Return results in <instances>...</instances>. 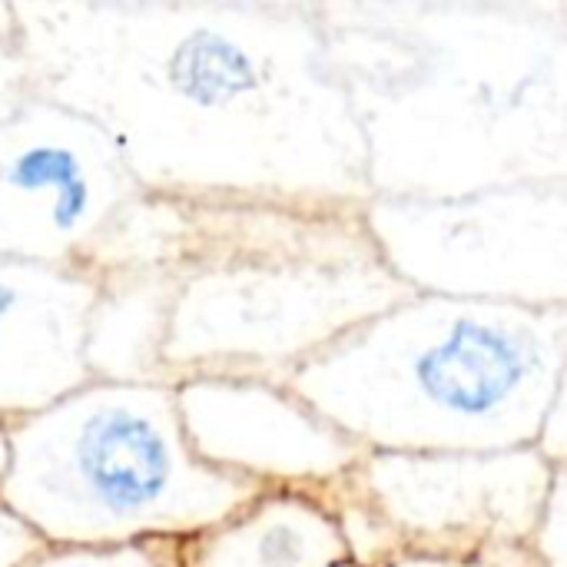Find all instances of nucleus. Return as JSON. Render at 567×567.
Listing matches in <instances>:
<instances>
[{
  "label": "nucleus",
  "instance_id": "f257e3e1",
  "mask_svg": "<svg viewBox=\"0 0 567 567\" xmlns=\"http://www.w3.org/2000/svg\"><path fill=\"white\" fill-rule=\"evenodd\" d=\"M40 100L176 203L352 206L365 146L312 0H10Z\"/></svg>",
  "mask_w": 567,
  "mask_h": 567
},
{
  "label": "nucleus",
  "instance_id": "7ed1b4c3",
  "mask_svg": "<svg viewBox=\"0 0 567 567\" xmlns=\"http://www.w3.org/2000/svg\"><path fill=\"white\" fill-rule=\"evenodd\" d=\"M282 385L362 452L535 449L567 389V309L409 292Z\"/></svg>",
  "mask_w": 567,
  "mask_h": 567
},
{
  "label": "nucleus",
  "instance_id": "2eb2a0df",
  "mask_svg": "<svg viewBox=\"0 0 567 567\" xmlns=\"http://www.w3.org/2000/svg\"><path fill=\"white\" fill-rule=\"evenodd\" d=\"M528 551L542 567H567V468L555 475L542 518L528 538Z\"/></svg>",
  "mask_w": 567,
  "mask_h": 567
},
{
  "label": "nucleus",
  "instance_id": "f3484780",
  "mask_svg": "<svg viewBox=\"0 0 567 567\" xmlns=\"http://www.w3.org/2000/svg\"><path fill=\"white\" fill-rule=\"evenodd\" d=\"M535 449L555 468H567V389L551 402V409H548V415L542 422V432H538Z\"/></svg>",
  "mask_w": 567,
  "mask_h": 567
},
{
  "label": "nucleus",
  "instance_id": "423d86ee",
  "mask_svg": "<svg viewBox=\"0 0 567 567\" xmlns=\"http://www.w3.org/2000/svg\"><path fill=\"white\" fill-rule=\"evenodd\" d=\"M186 206L150 196L83 116L33 100L0 123V259L96 279L176 269Z\"/></svg>",
  "mask_w": 567,
  "mask_h": 567
},
{
  "label": "nucleus",
  "instance_id": "1a4fd4ad",
  "mask_svg": "<svg viewBox=\"0 0 567 567\" xmlns=\"http://www.w3.org/2000/svg\"><path fill=\"white\" fill-rule=\"evenodd\" d=\"M173 385L193 455L249 485L329 492L342 485L365 455L282 382L252 375H186Z\"/></svg>",
  "mask_w": 567,
  "mask_h": 567
},
{
  "label": "nucleus",
  "instance_id": "f03ea898",
  "mask_svg": "<svg viewBox=\"0 0 567 567\" xmlns=\"http://www.w3.org/2000/svg\"><path fill=\"white\" fill-rule=\"evenodd\" d=\"M372 196L567 183L565 0H312Z\"/></svg>",
  "mask_w": 567,
  "mask_h": 567
},
{
  "label": "nucleus",
  "instance_id": "0eeeda50",
  "mask_svg": "<svg viewBox=\"0 0 567 567\" xmlns=\"http://www.w3.org/2000/svg\"><path fill=\"white\" fill-rule=\"evenodd\" d=\"M359 219L409 292L567 309V183L449 199L369 196Z\"/></svg>",
  "mask_w": 567,
  "mask_h": 567
},
{
  "label": "nucleus",
  "instance_id": "ddd939ff",
  "mask_svg": "<svg viewBox=\"0 0 567 567\" xmlns=\"http://www.w3.org/2000/svg\"><path fill=\"white\" fill-rule=\"evenodd\" d=\"M20 567H179V542H143L123 548H40Z\"/></svg>",
  "mask_w": 567,
  "mask_h": 567
},
{
  "label": "nucleus",
  "instance_id": "a211bd4d",
  "mask_svg": "<svg viewBox=\"0 0 567 567\" xmlns=\"http://www.w3.org/2000/svg\"><path fill=\"white\" fill-rule=\"evenodd\" d=\"M40 548H43V542L27 525H20L10 512L0 508V567H20Z\"/></svg>",
  "mask_w": 567,
  "mask_h": 567
},
{
  "label": "nucleus",
  "instance_id": "4468645a",
  "mask_svg": "<svg viewBox=\"0 0 567 567\" xmlns=\"http://www.w3.org/2000/svg\"><path fill=\"white\" fill-rule=\"evenodd\" d=\"M37 100L33 76L23 56L13 3L0 0V123L13 120Z\"/></svg>",
  "mask_w": 567,
  "mask_h": 567
},
{
  "label": "nucleus",
  "instance_id": "f8f14e48",
  "mask_svg": "<svg viewBox=\"0 0 567 567\" xmlns=\"http://www.w3.org/2000/svg\"><path fill=\"white\" fill-rule=\"evenodd\" d=\"M173 286V269H143L100 279L83 346L90 379L169 382L163 372V339Z\"/></svg>",
  "mask_w": 567,
  "mask_h": 567
},
{
  "label": "nucleus",
  "instance_id": "9d476101",
  "mask_svg": "<svg viewBox=\"0 0 567 567\" xmlns=\"http://www.w3.org/2000/svg\"><path fill=\"white\" fill-rule=\"evenodd\" d=\"M96 292L93 272L0 259V429L90 382L83 346Z\"/></svg>",
  "mask_w": 567,
  "mask_h": 567
},
{
  "label": "nucleus",
  "instance_id": "20e7f679",
  "mask_svg": "<svg viewBox=\"0 0 567 567\" xmlns=\"http://www.w3.org/2000/svg\"><path fill=\"white\" fill-rule=\"evenodd\" d=\"M163 372L282 382L409 289L375 256L359 209L183 203Z\"/></svg>",
  "mask_w": 567,
  "mask_h": 567
},
{
  "label": "nucleus",
  "instance_id": "6e6552de",
  "mask_svg": "<svg viewBox=\"0 0 567 567\" xmlns=\"http://www.w3.org/2000/svg\"><path fill=\"white\" fill-rule=\"evenodd\" d=\"M558 472L538 449L365 452L346 485L379 515L399 551L475 555L528 545Z\"/></svg>",
  "mask_w": 567,
  "mask_h": 567
},
{
  "label": "nucleus",
  "instance_id": "6ab92c4d",
  "mask_svg": "<svg viewBox=\"0 0 567 567\" xmlns=\"http://www.w3.org/2000/svg\"><path fill=\"white\" fill-rule=\"evenodd\" d=\"M3 465H7V435L0 429V478H3Z\"/></svg>",
  "mask_w": 567,
  "mask_h": 567
},
{
  "label": "nucleus",
  "instance_id": "9b49d317",
  "mask_svg": "<svg viewBox=\"0 0 567 567\" xmlns=\"http://www.w3.org/2000/svg\"><path fill=\"white\" fill-rule=\"evenodd\" d=\"M179 567H359L329 492L266 488L233 518L179 542Z\"/></svg>",
  "mask_w": 567,
  "mask_h": 567
},
{
  "label": "nucleus",
  "instance_id": "dca6fc26",
  "mask_svg": "<svg viewBox=\"0 0 567 567\" xmlns=\"http://www.w3.org/2000/svg\"><path fill=\"white\" fill-rule=\"evenodd\" d=\"M379 567H542V561L522 548H488L475 555H419V551H399Z\"/></svg>",
  "mask_w": 567,
  "mask_h": 567
},
{
  "label": "nucleus",
  "instance_id": "39448f33",
  "mask_svg": "<svg viewBox=\"0 0 567 567\" xmlns=\"http://www.w3.org/2000/svg\"><path fill=\"white\" fill-rule=\"evenodd\" d=\"M0 508L47 548L186 542L259 492L199 462L173 382H100L3 429Z\"/></svg>",
  "mask_w": 567,
  "mask_h": 567
}]
</instances>
